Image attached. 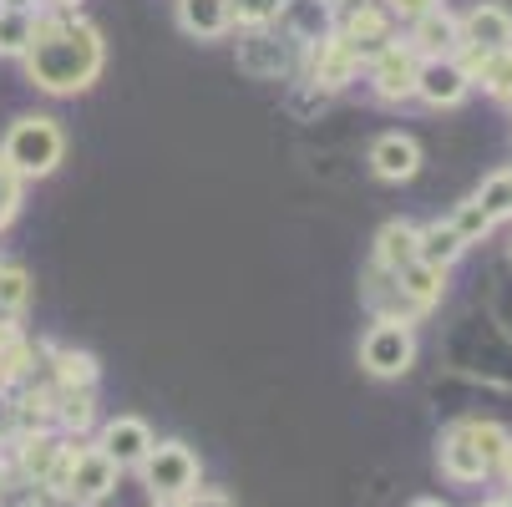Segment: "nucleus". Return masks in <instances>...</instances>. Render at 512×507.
<instances>
[{
    "mask_svg": "<svg viewBox=\"0 0 512 507\" xmlns=\"http://www.w3.org/2000/svg\"><path fill=\"white\" fill-rule=\"evenodd\" d=\"M482 507H512V492H502V497H487Z\"/></svg>",
    "mask_w": 512,
    "mask_h": 507,
    "instance_id": "4c0bfd02",
    "label": "nucleus"
},
{
    "mask_svg": "<svg viewBox=\"0 0 512 507\" xmlns=\"http://www.w3.org/2000/svg\"><path fill=\"white\" fill-rule=\"evenodd\" d=\"M411 507H447V502H442V497H416Z\"/></svg>",
    "mask_w": 512,
    "mask_h": 507,
    "instance_id": "58836bf2",
    "label": "nucleus"
},
{
    "mask_svg": "<svg viewBox=\"0 0 512 507\" xmlns=\"http://www.w3.org/2000/svg\"><path fill=\"white\" fill-rule=\"evenodd\" d=\"M482 208H487V219L492 224H502V219H512V173L502 168V173H492V178H482V188L472 193Z\"/></svg>",
    "mask_w": 512,
    "mask_h": 507,
    "instance_id": "bb28decb",
    "label": "nucleus"
},
{
    "mask_svg": "<svg viewBox=\"0 0 512 507\" xmlns=\"http://www.w3.org/2000/svg\"><path fill=\"white\" fill-rule=\"evenodd\" d=\"M26 77L31 87H41L46 97H77L87 92L102 66H107V41L102 31L77 16V11H51L36 21V36L26 46Z\"/></svg>",
    "mask_w": 512,
    "mask_h": 507,
    "instance_id": "f257e3e1",
    "label": "nucleus"
},
{
    "mask_svg": "<svg viewBox=\"0 0 512 507\" xmlns=\"http://www.w3.org/2000/svg\"><path fill=\"white\" fill-rule=\"evenodd\" d=\"M183 507H234V497L218 492V487H193V492L183 497Z\"/></svg>",
    "mask_w": 512,
    "mask_h": 507,
    "instance_id": "473e14b6",
    "label": "nucleus"
},
{
    "mask_svg": "<svg viewBox=\"0 0 512 507\" xmlns=\"http://www.w3.org/2000/svg\"><path fill=\"white\" fill-rule=\"evenodd\" d=\"M411 259H416V224L391 219V224L376 234V269L396 274V269H406Z\"/></svg>",
    "mask_w": 512,
    "mask_h": 507,
    "instance_id": "b1692460",
    "label": "nucleus"
},
{
    "mask_svg": "<svg viewBox=\"0 0 512 507\" xmlns=\"http://www.w3.org/2000/svg\"><path fill=\"white\" fill-rule=\"evenodd\" d=\"M142 487L153 497H188L203 482V462L188 442H158L148 457H142Z\"/></svg>",
    "mask_w": 512,
    "mask_h": 507,
    "instance_id": "423d86ee",
    "label": "nucleus"
},
{
    "mask_svg": "<svg viewBox=\"0 0 512 507\" xmlns=\"http://www.w3.org/2000/svg\"><path fill=\"white\" fill-rule=\"evenodd\" d=\"M21 178L11 173V163L6 158H0V234H6L11 229V219H16V208H21Z\"/></svg>",
    "mask_w": 512,
    "mask_h": 507,
    "instance_id": "c85d7f7f",
    "label": "nucleus"
},
{
    "mask_svg": "<svg viewBox=\"0 0 512 507\" xmlns=\"http://www.w3.org/2000/svg\"><path fill=\"white\" fill-rule=\"evenodd\" d=\"M36 21L41 16H31V11H0V56H26Z\"/></svg>",
    "mask_w": 512,
    "mask_h": 507,
    "instance_id": "a878e982",
    "label": "nucleus"
},
{
    "mask_svg": "<svg viewBox=\"0 0 512 507\" xmlns=\"http://www.w3.org/2000/svg\"><path fill=\"white\" fill-rule=\"evenodd\" d=\"M360 295H365V305L376 310V320H416V315H421V310L401 295V284H396L386 269H376V264H371V274H365Z\"/></svg>",
    "mask_w": 512,
    "mask_h": 507,
    "instance_id": "6ab92c4d",
    "label": "nucleus"
},
{
    "mask_svg": "<svg viewBox=\"0 0 512 507\" xmlns=\"http://www.w3.org/2000/svg\"><path fill=\"white\" fill-rule=\"evenodd\" d=\"M462 66H467L472 87H482L487 97H497V102H507V97H512V46H502V51H487V56H477V61H462Z\"/></svg>",
    "mask_w": 512,
    "mask_h": 507,
    "instance_id": "4be33fe9",
    "label": "nucleus"
},
{
    "mask_svg": "<svg viewBox=\"0 0 512 507\" xmlns=\"http://www.w3.org/2000/svg\"><path fill=\"white\" fill-rule=\"evenodd\" d=\"M51 401H56V431L61 437H82V431L97 421V391H61V386H51Z\"/></svg>",
    "mask_w": 512,
    "mask_h": 507,
    "instance_id": "5701e85b",
    "label": "nucleus"
},
{
    "mask_svg": "<svg viewBox=\"0 0 512 507\" xmlns=\"http://www.w3.org/2000/svg\"><path fill=\"white\" fill-rule=\"evenodd\" d=\"M462 254H467V239H462L452 224L436 219V224L416 229V259H421V264H431V269H442V274H447Z\"/></svg>",
    "mask_w": 512,
    "mask_h": 507,
    "instance_id": "a211bd4d",
    "label": "nucleus"
},
{
    "mask_svg": "<svg viewBox=\"0 0 512 507\" xmlns=\"http://www.w3.org/2000/svg\"><path fill=\"white\" fill-rule=\"evenodd\" d=\"M234 6V26H269L279 16V0H229Z\"/></svg>",
    "mask_w": 512,
    "mask_h": 507,
    "instance_id": "c756f323",
    "label": "nucleus"
},
{
    "mask_svg": "<svg viewBox=\"0 0 512 507\" xmlns=\"http://www.w3.org/2000/svg\"><path fill=\"white\" fill-rule=\"evenodd\" d=\"M41 6H51V11H77L82 0H41Z\"/></svg>",
    "mask_w": 512,
    "mask_h": 507,
    "instance_id": "e433bc0d",
    "label": "nucleus"
},
{
    "mask_svg": "<svg viewBox=\"0 0 512 507\" xmlns=\"http://www.w3.org/2000/svg\"><path fill=\"white\" fill-rule=\"evenodd\" d=\"M391 279L401 284V295H406L421 315H426L431 305H442V289H447V274H442V269H431V264L411 259V264H406V269H396Z\"/></svg>",
    "mask_w": 512,
    "mask_h": 507,
    "instance_id": "412c9836",
    "label": "nucleus"
},
{
    "mask_svg": "<svg viewBox=\"0 0 512 507\" xmlns=\"http://www.w3.org/2000/svg\"><path fill=\"white\" fill-rule=\"evenodd\" d=\"M97 447L117 462V472H137V467H142V457H148V452L158 447V437H153V426L142 421V416H112V421L102 426Z\"/></svg>",
    "mask_w": 512,
    "mask_h": 507,
    "instance_id": "4468645a",
    "label": "nucleus"
},
{
    "mask_svg": "<svg viewBox=\"0 0 512 507\" xmlns=\"http://www.w3.org/2000/svg\"><path fill=\"white\" fill-rule=\"evenodd\" d=\"M360 366L376 381H396L416 366V330L411 320H376L360 340Z\"/></svg>",
    "mask_w": 512,
    "mask_h": 507,
    "instance_id": "39448f33",
    "label": "nucleus"
},
{
    "mask_svg": "<svg viewBox=\"0 0 512 507\" xmlns=\"http://www.w3.org/2000/svg\"><path fill=\"white\" fill-rule=\"evenodd\" d=\"M335 31H340L360 56H376L381 46L396 41V21H391V11L381 6V0H360V6H345Z\"/></svg>",
    "mask_w": 512,
    "mask_h": 507,
    "instance_id": "f8f14e48",
    "label": "nucleus"
},
{
    "mask_svg": "<svg viewBox=\"0 0 512 507\" xmlns=\"http://www.w3.org/2000/svg\"><path fill=\"white\" fill-rule=\"evenodd\" d=\"M345 6H360V0H335V11H345Z\"/></svg>",
    "mask_w": 512,
    "mask_h": 507,
    "instance_id": "a19ab883",
    "label": "nucleus"
},
{
    "mask_svg": "<svg viewBox=\"0 0 512 507\" xmlns=\"http://www.w3.org/2000/svg\"><path fill=\"white\" fill-rule=\"evenodd\" d=\"M371 173L381 183H411L421 173V142L411 132H386L371 142Z\"/></svg>",
    "mask_w": 512,
    "mask_h": 507,
    "instance_id": "2eb2a0df",
    "label": "nucleus"
},
{
    "mask_svg": "<svg viewBox=\"0 0 512 507\" xmlns=\"http://www.w3.org/2000/svg\"><path fill=\"white\" fill-rule=\"evenodd\" d=\"M360 71H365V56H360L340 31H330L325 41L305 46V71H300V77H305L310 87H320V92H340V87H350Z\"/></svg>",
    "mask_w": 512,
    "mask_h": 507,
    "instance_id": "1a4fd4ad",
    "label": "nucleus"
},
{
    "mask_svg": "<svg viewBox=\"0 0 512 507\" xmlns=\"http://www.w3.org/2000/svg\"><path fill=\"white\" fill-rule=\"evenodd\" d=\"M447 224H452L467 244H482V239L492 234V219H487V208H482L477 198H462V203L452 208V219H447Z\"/></svg>",
    "mask_w": 512,
    "mask_h": 507,
    "instance_id": "cd10ccee",
    "label": "nucleus"
},
{
    "mask_svg": "<svg viewBox=\"0 0 512 507\" xmlns=\"http://www.w3.org/2000/svg\"><path fill=\"white\" fill-rule=\"evenodd\" d=\"M31 305V274L16 259H0V320H21Z\"/></svg>",
    "mask_w": 512,
    "mask_h": 507,
    "instance_id": "393cba45",
    "label": "nucleus"
},
{
    "mask_svg": "<svg viewBox=\"0 0 512 507\" xmlns=\"http://www.w3.org/2000/svg\"><path fill=\"white\" fill-rule=\"evenodd\" d=\"M21 437V406H16V391H0V447Z\"/></svg>",
    "mask_w": 512,
    "mask_h": 507,
    "instance_id": "2f4dec72",
    "label": "nucleus"
},
{
    "mask_svg": "<svg viewBox=\"0 0 512 507\" xmlns=\"http://www.w3.org/2000/svg\"><path fill=\"white\" fill-rule=\"evenodd\" d=\"M239 66L254 82H295L305 71V46H295L274 21L269 26H239Z\"/></svg>",
    "mask_w": 512,
    "mask_h": 507,
    "instance_id": "20e7f679",
    "label": "nucleus"
},
{
    "mask_svg": "<svg viewBox=\"0 0 512 507\" xmlns=\"http://www.w3.org/2000/svg\"><path fill=\"white\" fill-rule=\"evenodd\" d=\"M117 477H122V472H117V462H112L102 447H77V452H71V462H66V477H61L56 497H61V502L97 507V502L112 497Z\"/></svg>",
    "mask_w": 512,
    "mask_h": 507,
    "instance_id": "0eeeda50",
    "label": "nucleus"
},
{
    "mask_svg": "<svg viewBox=\"0 0 512 507\" xmlns=\"http://www.w3.org/2000/svg\"><path fill=\"white\" fill-rule=\"evenodd\" d=\"M512 46V11L497 6V0H477L472 11L457 16V61H477L487 51H502Z\"/></svg>",
    "mask_w": 512,
    "mask_h": 507,
    "instance_id": "6e6552de",
    "label": "nucleus"
},
{
    "mask_svg": "<svg viewBox=\"0 0 512 507\" xmlns=\"http://www.w3.org/2000/svg\"><path fill=\"white\" fill-rule=\"evenodd\" d=\"M492 477H502V482H507V492H512V447H507V457L497 462V472H492Z\"/></svg>",
    "mask_w": 512,
    "mask_h": 507,
    "instance_id": "f704fd0d",
    "label": "nucleus"
},
{
    "mask_svg": "<svg viewBox=\"0 0 512 507\" xmlns=\"http://www.w3.org/2000/svg\"><path fill=\"white\" fill-rule=\"evenodd\" d=\"M46 381L51 386H61V391H97V355H87V350H51L46 345Z\"/></svg>",
    "mask_w": 512,
    "mask_h": 507,
    "instance_id": "f3484780",
    "label": "nucleus"
},
{
    "mask_svg": "<svg viewBox=\"0 0 512 507\" xmlns=\"http://www.w3.org/2000/svg\"><path fill=\"white\" fill-rule=\"evenodd\" d=\"M411 97H421L436 112H447V107H462L472 97V77H467V66L457 56H421Z\"/></svg>",
    "mask_w": 512,
    "mask_h": 507,
    "instance_id": "9d476101",
    "label": "nucleus"
},
{
    "mask_svg": "<svg viewBox=\"0 0 512 507\" xmlns=\"http://www.w3.org/2000/svg\"><path fill=\"white\" fill-rule=\"evenodd\" d=\"M11 477H16V467H11V457H6V452H0V492L11 487Z\"/></svg>",
    "mask_w": 512,
    "mask_h": 507,
    "instance_id": "c9c22d12",
    "label": "nucleus"
},
{
    "mask_svg": "<svg viewBox=\"0 0 512 507\" xmlns=\"http://www.w3.org/2000/svg\"><path fill=\"white\" fill-rule=\"evenodd\" d=\"M416 56H452L457 51V16L442 6L421 21H411V41H406Z\"/></svg>",
    "mask_w": 512,
    "mask_h": 507,
    "instance_id": "aec40b11",
    "label": "nucleus"
},
{
    "mask_svg": "<svg viewBox=\"0 0 512 507\" xmlns=\"http://www.w3.org/2000/svg\"><path fill=\"white\" fill-rule=\"evenodd\" d=\"M507 102H512V97H507Z\"/></svg>",
    "mask_w": 512,
    "mask_h": 507,
    "instance_id": "79ce46f5",
    "label": "nucleus"
},
{
    "mask_svg": "<svg viewBox=\"0 0 512 507\" xmlns=\"http://www.w3.org/2000/svg\"><path fill=\"white\" fill-rule=\"evenodd\" d=\"M512 437L497 426V421H457L436 437V467H442L447 482H487L497 472V462L507 457Z\"/></svg>",
    "mask_w": 512,
    "mask_h": 507,
    "instance_id": "f03ea898",
    "label": "nucleus"
},
{
    "mask_svg": "<svg viewBox=\"0 0 512 507\" xmlns=\"http://www.w3.org/2000/svg\"><path fill=\"white\" fill-rule=\"evenodd\" d=\"M61 153H66V132L56 127V117H41V112L16 117V122L6 127V142H0V158L11 163V173H16L21 183L56 173Z\"/></svg>",
    "mask_w": 512,
    "mask_h": 507,
    "instance_id": "7ed1b4c3",
    "label": "nucleus"
},
{
    "mask_svg": "<svg viewBox=\"0 0 512 507\" xmlns=\"http://www.w3.org/2000/svg\"><path fill=\"white\" fill-rule=\"evenodd\" d=\"M416 66H421V56L396 36V41L381 46L376 56H365V77H371V92H376L381 102H406V97L416 92Z\"/></svg>",
    "mask_w": 512,
    "mask_h": 507,
    "instance_id": "9b49d317",
    "label": "nucleus"
},
{
    "mask_svg": "<svg viewBox=\"0 0 512 507\" xmlns=\"http://www.w3.org/2000/svg\"><path fill=\"white\" fill-rule=\"evenodd\" d=\"M178 31L193 41H224L234 36V6L229 0H178Z\"/></svg>",
    "mask_w": 512,
    "mask_h": 507,
    "instance_id": "dca6fc26",
    "label": "nucleus"
},
{
    "mask_svg": "<svg viewBox=\"0 0 512 507\" xmlns=\"http://www.w3.org/2000/svg\"><path fill=\"white\" fill-rule=\"evenodd\" d=\"M381 6L391 11V21H421V16H431V11H442L447 0H381Z\"/></svg>",
    "mask_w": 512,
    "mask_h": 507,
    "instance_id": "7c9ffc66",
    "label": "nucleus"
},
{
    "mask_svg": "<svg viewBox=\"0 0 512 507\" xmlns=\"http://www.w3.org/2000/svg\"><path fill=\"white\" fill-rule=\"evenodd\" d=\"M153 507H183V497H153Z\"/></svg>",
    "mask_w": 512,
    "mask_h": 507,
    "instance_id": "ea45409f",
    "label": "nucleus"
},
{
    "mask_svg": "<svg viewBox=\"0 0 512 507\" xmlns=\"http://www.w3.org/2000/svg\"><path fill=\"white\" fill-rule=\"evenodd\" d=\"M274 26L295 46H315L340 26V11H335V0H279Z\"/></svg>",
    "mask_w": 512,
    "mask_h": 507,
    "instance_id": "ddd939ff",
    "label": "nucleus"
},
{
    "mask_svg": "<svg viewBox=\"0 0 512 507\" xmlns=\"http://www.w3.org/2000/svg\"><path fill=\"white\" fill-rule=\"evenodd\" d=\"M0 11H31V16H41V0H0Z\"/></svg>",
    "mask_w": 512,
    "mask_h": 507,
    "instance_id": "72a5a7b5",
    "label": "nucleus"
},
{
    "mask_svg": "<svg viewBox=\"0 0 512 507\" xmlns=\"http://www.w3.org/2000/svg\"><path fill=\"white\" fill-rule=\"evenodd\" d=\"M507 173H512V168H507Z\"/></svg>",
    "mask_w": 512,
    "mask_h": 507,
    "instance_id": "37998d69",
    "label": "nucleus"
}]
</instances>
